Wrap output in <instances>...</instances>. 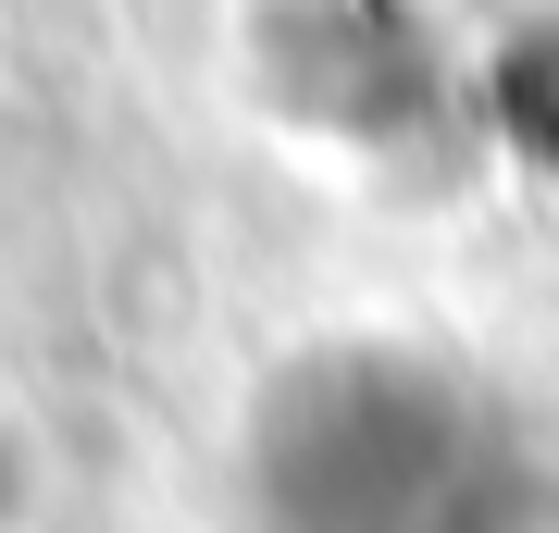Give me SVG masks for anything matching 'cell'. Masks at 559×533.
Segmentation results:
<instances>
[{
	"label": "cell",
	"mask_w": 559,
	"mask_h": 533,
	"mask_svg": "<svg viewBox=\"0 0 559 533\" xmlns=\"http://www.w3.org/2000/svg\"><path fill=\"white\" fill-rule=\"evenodd\" d=\"M249 533H559V472L485 385L323 348L249 422Z\"/></svg>",
	"instance_id": "obj_1"
}]
</instances>
